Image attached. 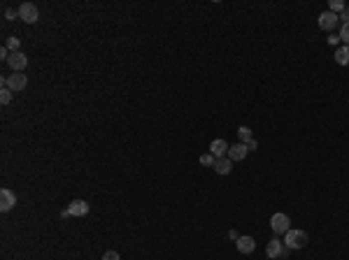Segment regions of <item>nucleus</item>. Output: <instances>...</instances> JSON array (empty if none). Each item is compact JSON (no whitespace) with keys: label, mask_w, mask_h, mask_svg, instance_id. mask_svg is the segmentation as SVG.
<instances>
[{"label":"nucleus","mask_w":349,"mask_h":260,"mask_svg":"<svg viewBox=\"0 0 349 260\" xmlns=\"http://www.w3.org/2000/svg\"><path fill=\"white\" fill-rule=\"evenodd\" d=\"M247 153H249V149H247V144H242V142H235L233 146H228V158H231L233 163L244 161Z\"/></svg>","instance_id":"nucleus-9"},{"label":"nucleus","mask_w":349,"mask_h":260,"mask_svg":"<svg viewBox=\"0 0 349 260\" xmlns=\"http://www.w3.org/2000/svg\"><path fill=\"white\" fill-rule=\"evenodd\" d=\"M103 260H121V256H119V251H105Z\"/></svg>","instance_id":"nucleus-21"},{"label":"nucleus","mask_w":349,"mask_h":260,"mask_svg":"<svg viewBox=\"0 0 349 260\" xmlns=\"http://www.w3.org/2000/svg\"><path fill=\"white\" fill-rule=\"evenodd\" d=\"M335 63L338 65H349V45H342L335 51Z\"/></svg>","instance_id":"nucleus-14"},{"label":"nucleus","mask_w":349,"mask_h":260,"mask_svg":"<svg viewBox=\"0 0 349 260\" xmlns=\"http://www.w3.org/2000/svg\"><path fill=\"white\" fill-rule=\"evenodd\" d=\"M340 42H345V45H349V24H342L340 26Z\"/></svg>","instance_id":"nucleus-20"},{"label":"nucleus","mask_w":349,"mask_h":260,"mask_svg":"<svg viewBox=\"0 0 349 260\" xmlns=\"http://www.w3.org/2000/svg\"><path fill=\"white\" fill-rule=\"evenodd\" d=\"M289 249L284 246V242L282 239H277V237H272L268 242V246H266V256H268L270 260H277V258H287Z\"/></svg>","instance_id":"nucleus-5"},{"label":"nucleus","mask_w":349,"mask_h":260,"mask_svg":"<svg viewBox=\"0 0 349 260\" xmlns=\"http://www.w3.org/2000/svg\"><path fill=\"white\" fill-rule=\"evenodd\" d=\"M17 12H19V19L26 21V24H37V19H40V12H37V7L33 2H21Z\"/></svg>","instance_id":"nucleus-6"},{"label":"nucleus","mask_w":349,"mask_h":260,"mask_svg":"<svg viewBox=\"0 0 349 260\" xmlns=\"http://www.w3.org/2000/svg\"><path fill=\"white\" fill-rule=\"evenodd\" d=\"M89 209H91V207H89V202H86V200H72L70 207H68V214L81 218V216L89 214Z\"/></svg>","instance_id":"nucleus-10"},{"label":"nucleus","mask_w":349,"mask_h":260,"mask_svg":"<svg viewBox=\"0 0 349 260\" xmlns=\"http://www.w3.org/2000/svg\"><path fill=\"white\" fill-rule=\"evenodd\" d=\"M231 170H233V161L228 156H226V158H216V163H215L216 174H231Z\"/></svg>","instance_id":"nucleus-13"},{"label":"nucleus","mask_w":349,"mask_h":260,"mask_svg":"<svg viewBox=\"0 0 349 260\" xmlns=\"http://www.w3.org/2000/svg\"><path fill=\"white\" fill-rule=\"evenodd\" d=\"M270 228H272L275 235H287L291 230V218L287 214L277 212V214H272V218H270Z\"/></svg>","instance_id":"nucleus-2"},{"label":"nucleus","mask_w":349,"mask_h":260,"mask_svg":"<svg viewBox=\"0 0 349 260\" xmlns=\"http://www.w3.org/2000/svg\"><path fill=\"white\" fill-rule=\"evenodd\" d=\"M238 137H240L242 144H247L249 140H254V137H251V128L249 126H240L238 128Z\"/></svg>","instance_id":"nucleus-15"},{"label":"nucleus","mask_w":349,"mask_h":260,"mask_svg":"<svg viewBox=\"0 0 349 260\" xmlns=\"http://www.w3.org/2000/svg\"><path fill=\"white\" fill-rule=\"evenodd\" d=\"M282 242H284V246H287L289 251H298V249H305V246H307L310 237H307L305 230H289Z\"/></svg>","instance_id":"nucleus-1"},{"label":"nucleus","mask_w":349,"mask_h":260,"mask_svg":"<svg viewBox=\"0 0 349 260\" xmlns=\"http://www.w3.org/2000/svg\"><path fill=\"white\" fill-rule=\"evenodd\" d=\"M338 17H340V24H349V9L345 7L340 14H338Z\"/></svg>","instance_id":"nucleus-23"},{"label":"nucleus","mask_w":349,"mask_h":260,"mask_svg":"<svg viewBox=\"0 0 349 260\" xmlns=\"http://www.w3.org/2000/svg\"><path fill=\"white\" fill-rule=\"evenodd\" d=\"M7 65L12 68L14 72H21V70H26L28 68V56L24 54V51H17V54H12L7 58Z\"/></svg>","instance_id":"nucleus-8"},{"label":"nucleus","mask_w":349,"mask_h":260,"mask_svg":"<svg viewBox=\"0 0 349 260\" xmlns=\"http://www.w3.org/2000/svg\"><path fill=\"white\" fill-rule=\"evenodd\" d=\"M14 205H17V195H14V190H9V189L0 190V212H2V214H7L9 209H14Z\"/></svg>","instance_id":"nucleus-7"},{"label":"nucleus","mask_w":349,"mask_h":260,"mask_svg":"<svg viewBox=\"0 0 349 260\" xmlns=\"http://www.w3.org/2000/svg\"><path fill=\"white\" fill-rule=\"evenodd\" d=\"M5 19H7V21H14V19H19V12H14V9L5 7Z\"/></svg>","instance_id":"nucleus-22"},{"label":"nucleus","mask_w":349,"mask_h":260,"mask_svg":"<svg viewBox=\"0 0 349 260\" xmlns=\"http://www.w3.org/2000/svg\"><path fill=\"white\" fill-rule=\"evenodd\" d=\"M326 40H328V45H338V42H340V35H333V33H331Z\"/></svg>","instance_id":"nucleus-24"},{"label":"nucleus","mask_w":349,"mask_h":260,"mask_svg":"<svg viewBox=\"0 0 349 260\" xmlns=\"http://www.w3.org/2000/svg\"><path fill=\"white\" fill-rule=\"evenodd\" d=\"M235 246H238V251H240V253L249 256V253L256 249V242H254V237H249V235H242V237H238V239H235Z\"/></svg>","instance_id":"nucleus-12"},{"label":"nucleus","mask_w":349,"mask_h":260,"mask_svg":"<svg viewBox=\"0 0 349 260\" xmlns=\"http://www.w3.org/2000/svg\"><path fill=\"white\" fill-rule=\"evenodd\" d=\"M215 163H216V158L212 153H203L200 156V165H205V167H215Z\"/></svg>","instance_id":"nucleus-17"},{"label":"nucleus","mask_w":349,"mask_h":260,"mask_svg":"<svg viewBox=\"0 0 349 260\" xmlns=\"http://www.w3.org/2000/svg\"><path fill=\"white\" fill-rule=\"evenodd\" d=\"M210 153H212L215 158H226V156H228V142L221 140V137H219V140H212V142H210Z\"/></svg>","instance_id":"nucleus-11"},{"label":"nucleus","mask_w":349,"mask_h":260,"mask_svg":"<svg viewBox=\"0 0 349 260\" xmlns=\"http://www.w3.org/2000/svg\"><path fill=\"white\" fill-rule=\"evenodd\" d=\"M9 49V51H12V54H17L19 51V47H21V42H19L17 37H7V45H5Z\"/></svg>","instance_id":"nucleus-19"},{"label":"nucleus","mask_w":349,"mask_h":260,"mask_svg":"<svg viewBox=\"0 0 349 260\" xmlns=\"http://www.w3.org/2000/svg\"><path fill=\"white\" fill-rule=\"evenodd\" d=\"M342 9H345V2H342V0H331V2H328V12H333V14H340Z\"/></svg>","instance_id":"nucleus-16"},{"label":"nucleus","mask_w":349,"mask_h":260,"mask_svg":"<svg viewBox=\"0 0 349 260\" xmlns=\"http://www.w3.org/2000/svg\"><path fill=\"white\" fill-rule=\"evenodd\" d=\"M247 149H249V151H256V149H259V142H256V140H249V142H247Z\"/></svg>","instance_id":"nucleus-25"},{"label":"nucleus","mask_w":349,"mask_h":260,"mask_svg":"<svg viewBox=\"0 0 349 260\" xmlns=\"http://www.w3.org/2000/svg\"><path fill=\"white\" fill-rule=\"evenodd\" d=\"M0 102H2V105H9V102H12V91L5 89V86L0 89Z\"/></svg>","instance_id":"nucleus-18"},{"label":"nucleus","mask_w":349,"mask_h":260,"mask_svg":"<svg viewBox=\"0 0 349 260\" xmlns=\"http://www.w3.org/2000/svg\"><path fill=\"white\" fill-rule=\"evenodd\" d=\"M2 86H5V89H9L12 93L24 91L28 86V77H26V74H19V72H14V74H9V77H2Z\"/></svg>","instance_id":"nucleus-4"},{"label":"nucleus","mask_w":349,"mask_h":260,"mask_svg":"<svg viewBox=\"0 0 349 260\" xmlns=\"http://www.w3.org/2000/svg\"><path fill=\"white\" fill-rule=\"evenodd\" d=\"M317 24H319V28H322V30H326V33L331 35L333 30H335V28L340 26V17H338V14H333V12H328V9H326V12H322V14H319V19H317Z\"/></svg>","instance_id":"nucleus-3"}]
</instances>
